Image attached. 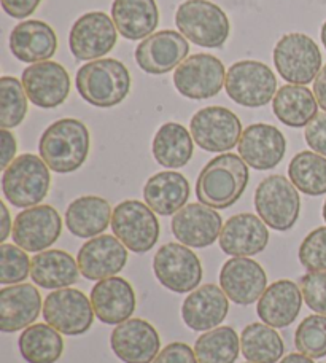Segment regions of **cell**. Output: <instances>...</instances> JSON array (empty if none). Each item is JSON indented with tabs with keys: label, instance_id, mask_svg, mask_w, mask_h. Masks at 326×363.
Instances as JSON below:
<instances>
[{
	"label": "cell",
	"instance_id": "6da1fadb",
	"mask_svg": "<svg viewBox=\"0 0 326 363\" xmlns=\"http://www.w3.org/2000/svg\"><path fill=\"white\" fill-rule=\"evenodd\" d=\"M249 177V164L242 158L234 153L218 155L201 171L196 180V196L212 209H227L242 196Z\"/></svg>",
	"mask_w": 326,
	"mask_h": 363
},
{
	"label": "cell",
	"instance_id": "7a4b0ae2",
	"mask_svg": "<svg viewBox=\"0 0 326 363\" xmlns=\"http://www.w3.org/2000/svg\"><path fill=\"white\" fill-rule=\"evenodd\" d=\"M91 147V138L84 123L62 118L45 129L38 153L53 172L70 174L84 164Z\"/></svg>",
	"mask_w": 326,
	"mask_h": 363
},
{
	"label": "cell",
	"instance_id": "3957f363",
	"mask_svg": "<svg viewBox=\"0 0 326 363\" xmlns=\"http://www.w3.org/2000/svg\"><path fill=\"white\" fill-rule=\"evenodd\" d=\"M75 83L83 99L99 108L118 106L130 91L128 67L112 57H101L84 64L78 69Z\"/></svg>",
	"mask_w": 326,
	"mask_h": 363
},
{
	"label": "cell",
	"instance_id": "277c9868",
	"mask_svg": "<svg viewBox=\"0 0 326 363\" xmlns=\"http://www.w3.org/2000/svg\"><path fill=\"white\" fill-rule=\"evenodd\" d=\"M51 186L50 167L37 155H19L6 167L2 176V191L5 199L15 207L38 206L47 198Z\"/></svg>",
	"mask_w": 326,
	"mask_h": 363
},
{
	"label": "cell",
	"instance_id": "5b68a950",
	"mask_svg": "<svg viewBox=\"0 0 326 363\" xmlns=\"http://www.w3.org/2000/svg\"><path fill=\"white\" fill-rule=\"evenodd\" d=\"M175 24L180 34L191 43L204 48H220L231 32L230 18L208 0H186L175 13Z\"/></svg>",
	"mask_w": 326,
	"mask_h": 363
},
{
	"label": "cell",
	"instance_id": "8992f818",
	"mask_svg": "<svg viewBox=\"0 0 326 363\" xmlns=\"http://www.w3.org/2000/svg\"><path fill=\"white\" fill-rule=\"evenodd\" d=\"M277 72L290 85H309L322 70V53L309 35L293 32L283 35L274 48Z\"/></svg>",
	"mask_w": 326,
	"mask_h": 363
},
{
	"label": "cell",
	"instance_id": "52a82bcc",
	"mask_svg": "<svg viewBox=\"0 0 326 363\" xmlns=\"http://www.w3.org/2000/svg\"><path fill=\"white\" fill-rule=\"evenodd\" d=\"M255 209L269 228L288 231L296 225L301 209L298 188L283 176L266 177L255 191Z\"/></svg>",
	"mask_w": 326,
	"mask_h": 363
},
{
	"label": "cell",
	"instance_id": "ba28073f",
	"mask_svg": "<svg viewBox=\"0 0 326 363\" xmlns=\"http://www.w3.org/2000/svg\"><path fill=\"white\" fill-rule=\"evenodd\" d=\"M225 89L230 99L239 106L257 108L274 99L277 79L264 62L239 61L226 72Z\"/></svg>",
	"mask_w": 326,
	"mask_h": 363
},
{
	"label": "cell",
	"instance_id": "9c48e42d",
	"mask_svg": "<svg viewBox=\"0 0 326 363\" xmlns=\"http://www.w3.org/2000/svg\"><path fill=\"white\" fill-rule=\"evenodd\" d=\"M113 235L135 254L152 250L159 239V222L147 204L135 199L123 201L112 213Z\"/></svg>",
	"mask_w": 326,
	"mask_h": 363
},
{
	"label": "cell",
	"instance_id": "30bf717a",
	"mask_svg": "<svg viewBox=\"0 0 326 363\" xmlns=\"http://www.w3.org/2000/svg\"><path fill=\"white\" fill-rule=\"evenodd\" d=\"M190 128L196 144L210 153L232 150L239 145L244 133L237 115L218 106L204 107L196 112Z\"/></svg>",
	"mask_w": 326,
	"mask_h": 363
},
{
	"label": "cell",
	"instance_id": "8fae6325",
	"mask_svg": "<svg viewBox=\"0 0 326 363\" xmlns=\"http://www.w3.org/2000/svg\"><path fill=\"white\" fill-rule=\"evenodd\" d=\"M94 315L93 303L77 289H60L45 298V320L67 336L86 333L93 325Z\"/></svg>",
	"mask_w": 326,
	"mask_h": 363
},
{
	"label": "cell",
	"instance_id": "7c38bea8",
	"mask_svg": "<svg viewBox=\"0 0 326 363\" xmlns=\"http://www.w3.org/2000/svg\"><path fill=\"white\" fill-rule=\"evenodd\" d=\"M158 281L175 294L196 290L202 281V264L191 249L179 242H169L158 249L153 260Z\"/></svg>",
	"mask_w": 326,
	"mask_h": 363
},
{
	"label": "cell",
	"instance_id": "4fadbf2b",
	"mask_svg": "<svg viewBox=\"0 0 326 363\" xmlns=\"http://www.w3.org/2000/svg\"><path fill=\"white\" fill-rule=\"evenodd\" d=\"M118 29L103 11H89L77 19L70 29L69 47L78 61L101 60L115 48Z\"/></svg>",
	"mask_w": 326,
	"mask_h": 363
},
{
	"label": "cell",
	"instance_id": "5bb4252c",
	"mask_svg": "<svg viewBox=\"0 0 326 363\" xmlns=\"http://www.w3.org/2000/svg\"><path fill=\"white\" fill-rule=\"evenodd\" d=\"M225 66L207 53L193 55L175 69L174 85L188 99L202 101L217 96L225 85Z\"/></svg>",
	"mask_w": 326,
	"mask_h": 363
},
{
	"label": "cell",
	"instance_id": "9a60e30c",
	"mask_svg": "<svg viewBox=\"0 0 326 363\" xmlns=\"http://www.w3.org/2000/svg\"><path fill=\"white\" fill-rule=\"evenodd\" d=\"M62 220L55 207L38 204L19 212L13 223L11 238L26 252H43L61 236Z\"/></svg>",
	"mask_w": 326,
	"mask_h": 363
},
{
	"label": "cell",
	"instance_id": "2e32d148",
	"mask_svg": "<svg viewBox=\"0 0 326 363\" xmlns=\"http://www.w3.org/2000/svg\"><path fill=\"white\" fill-rule=\"evenodd\" d=\"M190 53V43L177 30L154 32L135 48V61L150 75H162L177 69Z\"/></svg>",
	"mask_w": 326,
	"mask_h": 363
},
{
	"label": "cell",
	"instance_id": "e0dca14e",
	"mask_svg": "<svg viewBox=\"0 0 326 363\" xmlns=\"http://www.w3.org/2000/svg\"><path fill=\"white\" fill-rule=\"evenodd\" d=\"M21 82L34 106L55 108L65 102L70 93V77L60 62L42 61L24 69Z\"/></svg>",
	"mask_w": 326,
	"mask_h": 363
},
{
	"label": "cell",
	"instance_id": "ac0fdd59",
	"mask_svg": "<svg viewBox=\"0 0 326 363\" xmlns=\"http://www.w3.org/2000/svg\"><path fill=\"white\" fill-rule=\"evenodd\" d=\"M223 220L217 212L202 203L185 206L172 218V233L186 247L204 249L220 238Z\"/></svg>",
	"mask_w": 326,
	"mask_h": 363
},
{
	"label": "cell",
	"instance_id": "d6986e66",
	"mask_svg": "<svg viewBox=\"0 0 326 363\" xmlns=\"http://www.w3.org/2000/svg\"><path fill=\"white\" fill-rule=\"evenodd\" d=\"M237 148L240 158L253 169L269 171L283 160L286 140L276 126L257 123L244 129Z\"/></svg>",
	"mask_w": 326,
	"mask_h": 363
},
{
	"label": "cell",
	"instance_id": "ffe728a7",
	"mask_svg": "<svg viewBox=\"0 0 326 363\" xmlns=\"http://www.w3.org/2000/svg\"><path fill=\"white\" fill-rule=\"evenodd\" d=\"M110 345L116 357L125 363H152L159 354L161 340L152 323L129 319L115 327Z\"/></svg>",
	"mask_w": 326,
	"mask_h": 363
},
{
	"label": "cell",
	"instance_id": "44dd1931",
	"mask_svg": "<svg viewBox=\"0 0 326 363\" xmlns=\"http://www.w3.org/2000/svg\"><path fill=\"white\" fill-rule=\"evenodd\" d=\"M77 262L88 281H102L118 274L126 267L128 249L116 236H96L82 245Z\"/></svg>",
	"mask_w": 326,
	"mask_h": 363
},
{
	"label": "cell",
	"instance_id": "7402d4cb",
	"mask_svg": "<svg viewBox=\"0 0 326 363\" xmlns=\"http://www.w3.org/2000/svg\"><path fill=\"white\" fill-rule=\"evenodd\" d=\"M220 287L232 303L249 306L267 289L266 272L259 263L247 257H234L220 272Z\"/></svg>",
	"mask_w": 326,
	"mask_h": 363
},
{
	"label": "cell",
	"instance_id": "603a6c76",
	"mask_svg": "<svg viewBox=\"0 0 326 363\" xmlns=\"http://www.w3.org/2000/svg\"><path fill=\"white\" fill-rule=\"evenodd\" d=\"M230 313V298L223 289L213 284H206L193 290L185 298L181 317L188 328L194 332H208L217 328Z\"/></svg>",
	"mask_w": 326,
	"mask_h": 363
},
{
	"label": "cell",
	"instance_id": "cb8c5ba5",
	"mask_svg": "<svg viewBox=\"0 0 326 363\" xmlns=\"http://www.w3.org/2000/svg\"><path fill=\"white\" fill-rule=\"evenodd\" d=\"M91 303L102 323L120 325L135 311V291L126 279L113 276L102 279L91 291Z\"/></svg>",
	"mask_w": 326,
	"mask_h": 363
},
{
	"label": "cell",
	"instance_id": "d4e9b609",
	"mask_svg": "<svg viewBox=\"0 0 326 363\" xmlns=\"http://www.w3.org/2000/svg\"><path fill=\"white\" fill-rule=\"evenodd\" d=\"M269 244L266 223L253 213H237L225 223L220 235V247L231 257H252Z\"/></svg>",
	"mask_w": 326,
	"mask_h": 363
},
{
	"label": "cell",
	"instance_id": "484cf974",
	"mask_svg": "<svg viewBox=\"0 0 326 363\" xmlns=\"http://www.w3.org/2000/svg\"><path fill=\"white\" fill-rule=\"evenodd\" d=\"M42 311V295L30 284H18L0 290V330L15 333L28 328Z\"/></svg>",
	"mask_w": 326,
	"mask_h": 363
},
{
	"label": "cell",
	"instance_id": "4316f807",
	"mask_svg": "<svg viewBox=\"0 0 326 363\" xmlns=\"http://www.w3.org/2000/svg\"><path fill=\"white\" fill-rule=\"evenodd\" d=\"M303 291L298 285L283 279L271 284L258 300L257 313L266 325L285 328L291 325L303 306Z\"/></svg>",
	"mask_w": 326,
	"mask_h": 363
},
{
	"label": "cell",
	"instance_id": "83f0119b",
	"mask_svg": "<svg viewBox=\"0 0 326 363\" xmlns=\"http://www.w3.org/2000/svg\"><path fill=\"white\" fill-rule=\"evenodd\" d=\"M56 50V32L50 24L38 19L19 23L10 34V51L21 62L50 61Z\"/></svg>",
	"mask_w": 326,
	"mask_h": 363
},
{
	"label": "cell",
	"instance_id": "f1b7e54d",
	"mask_svg": "<svg viewBox=\"0 0 326 363\" xmlns=\"http://www.w3.org/2000/svg\"><path fill=\"white\" fill-rule=\"evenodd\" d=\"M190 198V184L180 172L164 171L150 177L143 188V199L158 216H175Z\"/></svg>",
	"mask_w": 326,
	"mask_h": 363
},
{
	"label": "cell",
	"instance_id": "f546056e",
	"mask_svg": "<svg viewBox=\"0 0 326 363\" xmlns=\"http://www.w3.org/2000/svg\"><path fill=\"white\" fill-rule=\"evenodd\" d=\"M112 19L126 40H143L158 28V5L154 0H115Z\"/></svg>",
	"mask_w": 326,
	"mask_h": 363
},
{
	"label": "cell",
	"instance_id": "4dcf8cb0",
	"mask_svg": "<svg viewBox=\"0 0 326 363\" xmlns=\"http://www.w3.org/2000/svg\"><path fill=\"white\" fill-rule=\"evenodd\" d=\"M112 207L99 196H82L65 211V226L77 238L89 239L102 235L112 223Z\"/></svg>",
	"mask_w": 326,
	"mask_h": 363
},
{
	"label": "cell",
	"instance_id": "1f68e13d",
	"mask_svg": "<svg viewBox=\"0 0 326 363\" xmlns=\"http://www.w3.org/2000/svg\"><path fill=\"white\" fill-rule=\"evenodd\" d=\"M80 268L74 257L64 250H43L32 258L30 277L42 289H65L80 277Z\"/></svg>",
	"mask_w": 326,
	"mask_h": 363
},
{
	"label": "cell",
	"instance_id": "d6a6232c",
	"mask_svg": "<svg viewBox=\"0 0 326 363\" xmlns=\"http://www.w3.org/2000/svg\"><path fill=\"white\" fill-rule=\"evenodd\" d=\"M272 110L285 126L304 128L318 115V102L305 85H283L274 96Z\"/></svg>",
	"mask_w": 326,
	"mask_h": 363
},
{
	"label": "cell",
	"instance_id": "836d02e7",
	"mask_svg": "<svg viewBox=\"0 0 326 363\" xmlns=\"http://www.w3.org/2000/svg\"><path fill=\"white\" fill-rule=\"evenodd\" d=\"M193 135L179 123H164L153 139V157L167 169L184 167L193 158Z\"/></svg>",
	"mask_w": 326,
	"mask_h": 363
},
{
	"label": "cell",
	"instance_id": "e575fe53",
	"mask_svg": "<svg viewBox=\"0 0 326 363\" xmlns=\"http://www.w3.org/2000/svg\"><path fill=\"white\" fill-rule=\"evenodd\" d=\"M19 352L28 363H56L64 352V340L50 323H37L19 336Z\"/></svg>",
	"mask_w": 326,
	"mask_h": 363
},
{
	"label": "cell",
	"instance_id": "d590c367",
	"mask_svg": "<svg viewBox=\"0 0 326 363\" xmlns=\"http://www.w3.org/2000/svg\"><path fill=\"white\" fill-rule=\"evenodd\" d=\"M240 351L252 363H277L285 352V345L272 327L250 323L240 335Z\"/></svg>",
	"mask_w": 326,
	"mask_h": 363
},
{
	"label": "cell",
	"instance_id": "8d00e7d4",
	"mask_svg": "<svg viewBox=\"0 0 326 363\" xmlns=\"http://www.w3.org/2000/svg\"><path fill=\"white\" fill-rule=\"evenodd\" d=\"M240 352V338L231 327L208 330L196 340L194 354L199 363H234Z\"/></svg>",
	"mask_w": 326,
	"mask_h": 363
},
{
	"label": "cell",
	"instance_id": "74e56055",
	"mask_svg": "<svg viewBox=\"0 0 326 363\" xmlns=\"http://www.w3.org/2000/svg\"><path fill=\"white\" fill-rule=\"evenodd\" d=\"M288 177L299 191L309 196L326 193V160L315 152H299L288 164Z\"/></svg>",
	"mask_w": 326,
	"mask_h": 363
},
{
	"label": "cell",
	"instance_id": "f35d334b",
	"mask_svg": "<svg viewBox=\"0 0 326 363\" xmlns=\"http://www.w3.org/2000/svg\"><path fill=\"white\" fill-rule=\"evenodd\" d=\"M28 101L23 82L15 77L0 79V126L2 129L16 128L28 113Z\"/></svg>",
	"mask_w": 326,
	"mask_h": 363
},
{
	"label": "cell",
	"instance_id": "ab89813d",
	"mask_svg": "<svg viewBox=\"0 0 326 363\" xmlns=\"http://www.w3.org/2000/svg\"><path fill=\"white\" fill-rule=\"evenodd\" d=\"M295 346L310 359H323L326 355V315L305 317L296 328Z\"/></svg>",
	"mask_w": 326,
	"mask_h": 363
},
{
	"label": "cell",
	"instance_id": "60d3db41",
	"mask_svg": "<svg viewBox=\"0 0 326 363\" xmlns=\"http://www.w3.org/2000/svg\"><path fill=\"white\" fill-rule=\"evenodd\" d=\"M30 258L26 250L13 244L0 245V284L15 285L30 276Z\"/></svg>",
	"mask_w": 326,
	"mask_h": 363
},
{
	"label": "cell",
	"instance_id": "b9f144b4",
	"mask_svg": "<svg viewBox=\"0 0 326 363\" xmlns=\"http://www.w3.org/2000/svg\"><path fill=\"white\" fill-rule=\"evenodd\" d=\"M299 262L309 271H326V226L310 231L299 245Z\"/></svg>",
	"mask_w": 326,
	"mask_h": 363
},
{
	"label": "cell",
	"instance_id": "7bdbcfd3",
	"mask_svg": "<svg viewBox=\"0 0 326 363\" xmlns=\"http://www.w3.org/2000/svg\"><path fill=\"white\" fill-rule=\"evenodd\" d=\"M304 301L315 313L326 315V271H310L301 279Z\"/></svg>",
	"mask_w": 326,
	"mask_h": 363
},
{
	"label": "cell",
	"instance_id": "ee69618b",
	"mask_svg": "<svg viewBox=\"0 0 326 363\" xmlns=\"http://www.w3.org/2000/svg\"><path fill=\"white\" fill-rule=\"evenodd\" d=\"M304 138L308 145L315 153L326 157V112L318 113L308 126H305Z\"/></svg>",
	"mask_w": 326,
	"mask_h": 363
},
{
	"label": "cell",
	"instance_id": "f6af8a7d",
	"mask_svg": "<svg viewBox=\"0 0 326 363\" xmlns=\"http://www.w3.org/2000/svg\"><path fill=\"white\" fill-rule=\"evenodd\" d=\"M152 363H199L194 349L185 342H171L158 354Z\"/></svg>",
	"mask_w": 326,
	"mask_h": 363
},
{
	"label": "cell",
	"instance_id": "bcb514c9",
	"mask_svg": "<svg viewBox=\"0 0 326 363\" xmlns=\"http://www.w3.org/2000/svg\"><path fill=\"white\" fill-rule=\"evenodd\" d=\"M6 15L16 19H24L34 13L42 0H0Z\"/></svg>",
	"mask_w": 326,
	"mask_h": 363
},
{
	"label": "cell",
	"instance_id": "7dc6e473",
	"mask_svg": "<svg viewBox=\"0 0 326 363\" xmlns=\"http://www.w3.org/2000/svg\"><path fill=\"white\" fill-rule=\"evenodd\" d=\"M0 145H2V152H0V167L2 171H5L13 161H15V155H16V139L9 129H2L0 131Z\"/></svg>",
	"mask_w": 326,
	"mask_h": 363
},
{
	"label": "cell",
	"instance_id": "c3c4849f",
	"mask_svg": "<svg viewBox=\"0 0 326 363\" xmlns=\"http://www.w3.org/2000/svg\"><path fill=\"white\" fill-rule=\"evenodd\" d=\"M314 94L318 106L326 112V64L325 67H322L320 74L317 75V79L314 82Z\"/></svg>",
	"mask_w": 326,
	"mask_h": 363
},
{
	"label": "cell",
	"instance_id": "681fc988",
	"mask_svg": "<svg viewBox=\"0 0 326 363\" xmlns=\"http://www.w3.org/2000/svg\"><path fill=\"white\" fill-rule=\"evenodd\" d=\"M11 231H13V225H11L10 212L6 209L5 203H0V241H2V244L5 242V239L10 236Z\"/></svg>",
	"mask_w": 326,
	"mask_h": 363
},
{
	"label": "cell",
	"instance_id": "f907efd6",
	"mask_svg": "<svg viewBox=\"0 0 326 363\" xmlns=\"http://www.w3.org/2000/svg\"><path fill=\"white\" fill-rule=\"evenodd\" d=\"M280 363H314V360H312L310 357H308V355L304 354H290L286 355L285 359L280 360Z\"/></svg>",
	"mask_w": 326,
	"mask_h": 363
},
{
	"label": "cell",
	"instance_id": "816d5d0a",
	"mask_svg": "<svg viewBox=\"0 0 326 363\" xmlns=\"http://www.w3.org/2000/svg\"><path fill=\"white\" fill-rule=\"evenodd\" d=\"M322 42H323V47L326 48V21L322 28Z\"/></svg>",
	"mask_w": 326,
	"mask_h": 363
},
{
	"label": "cell",
	"instance_id": "f5cc1de1",
	"mask_svg": "<svg viewBox=\"0 0 326 363\" xmlns=\"http://www.w3.org/2000/svg\"><path fill=\"white\" fill-rule=\"evenodd\" d=\"M323 218H325V222H326V201H325V204H323Z\"/></svg>",
	"mask_w": 326,
	"mask_h": 363
},
{
	"label": "cell",
	"instance_id": "db71d44e",
	"mask_svg": "<svg viewBox=\"0 0 326 363\" xmlns=\"http://www.w3.org/2000/svg\"><path fill=\"white\" fill-rule=\"evenodd\" d=\"M250 363H252V362H250Z\"/></svg>",
	"mask_w": 326,
	"mask_h": 363
}]
</instances>
